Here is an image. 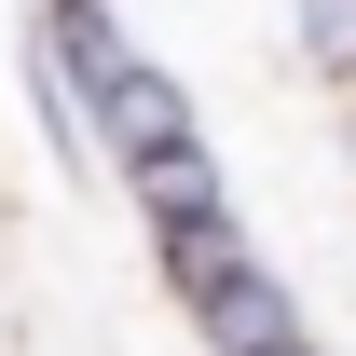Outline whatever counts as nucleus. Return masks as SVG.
Wrapping results in <instances>:
<instances>
[{
	"label": "nucleus",
	"instance_id": "1",
	"mask_svg": "<svg viewBox=\"0 0 356 356\" xmlns=\"http://www.w3.org/2000/svg\"><path fill=\"white\" fill-rule=\"evenodd\" d=\"M151 261H165V288H178V315H192V343H206V356H274V343H302L288 274H274L233 220H220V233H165Z\"/></svg>",
	"mask_w": 356,
	"mask_h": 356
},
{
	"label": "nucleus",
	"instance_id": "2",
	"mask_svg": "<svg viewBox=\"0 0 356 356\" xmlns=\"http://www.w3.org/2000/svg\"><path fill=\"white\" fill-rule=\"evenodd\" d=\"M288 42H302L315 83H343V96H356V0H288Z\"/></svg>",
	"mask_w": 356,
	"mask_h": 356
},
{
	"label": "nucleus",
	"instance_id": "3",
	"mask_svg": "<svg viewBox=\"0 0 356 356\" xmlns=\"http://www.w3.org/2000/svg\"><path fill=\"white\" fill-rule=\"evenodd\" d=\"M274 356H329V343H315V329H302V343H274Z\"/></svg>",
	"mask_w": 356,
	"mask_h": 356
}]
</instances>
